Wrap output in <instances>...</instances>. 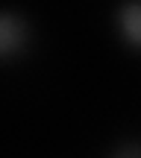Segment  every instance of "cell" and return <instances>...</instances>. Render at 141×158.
Listing matches in <instances>:
<instances>
[{
	"label": "cell",
	"instance_id": "obj_1",
	"mask_svg": "<svg viewBox=\"0 0 141 158\" xmlns=\"http://www.w3.org/2000/svg\"><path fill=\"white\" fill-rule=\"evenodd\" d=\"M29 23L18 12H0V59H12L27 47Z\"/></svg>",
	"mask_w": 141,
	"mask_h": 158
},
{
	"label": "cell",
	"instance_id": "obj_2",
	"mask_svg": "<svg viewBox=\"0 0 141 158\" xmlns=\"http://www.w3.org/2000/svg\"><path fill=\"white\" fill-rule=\"evenodd\" d=\"M118 29L126 44L141 50V0H126L118 9Z\"/></svg>",
	"mask_w": 141,
	"mask_h": 158
},
{
	"label": "cell",
	"instance_id": "obj_3",
	"mask_svg": "<svg viewBox=\"0 0 141 158\" xmlns=\"http://www.w3.org/2000/svg\"><path fill=\"white\" fill-rule=\"evenodd\" d=\"M112 158H141V143H124L112 152Z\"/></svg>",
	"mask_w": 141,
	"mask_h": 158
}]
</instances>
